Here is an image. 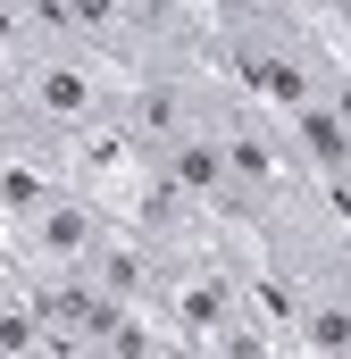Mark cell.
<instances>
[{
	"mask_svg": "<svg viewBox=\"0 0 351 359\" xmlns=\"http://www.w3.org/2000/svg\"><path fill=\"white\" fill-rule=\"evenodd\" d=\"M84 276L100 284V292H117V301H134V309H159V318H168V251H159L151 234H134L126 217L92 243Z\"/></svg>",
	"mask_w": 351,
	"mask_h": 359,
	"instance_id": "cell-2",
	"label": "cell"
},
{
	"mask_svg": "<svg viewBox=\"0 0 351 359\" xmlns=\"http://www.w3.org/2000/svg\"><path fill=\"white\" fill-rule=\"evenodd\" d=\"M117 226V201H100L92 184H59L42 209H25L17 226H8V243L25 251V268H84L92 259V243Z\"/></svg>",
	"mask_w": 351,
	"mask_h": 359,
	"instance_id": "cell-1",
	"label": "cell"
},
{
	"mask_svg": "<svg viewBox=\"0 0 351 359\" xmlns=\"http://www.w3.org/2000/svg\"><path fill=\"white\" fill-rule=\"evenodd\" d=\"M301 8H310V17H326V8H335V0H301Z\"/></svg>",
	"mask_w": 351,
	"mask_h": 359,
	"instance_id": "cell-4",
	"label": "cell"
},
{
	"mask_svg": "<svg viewBox=\"0 0 351 359\" xmlns=\"http://www.w3.org/2000/svg\"><path fill=\"white\" fill-rule=\"evenodd\" d=\"M0 359H67L59 334L42 326V309H34L25 284H0Z\"/></svg>",
	"mask_w": 351,
	"mask_h": 359,
	"instance_id": "cell-3",
	"label": "cell"
}]
</instances>
